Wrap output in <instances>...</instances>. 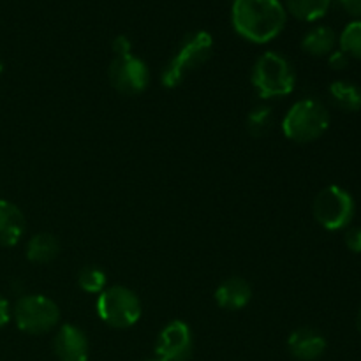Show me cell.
Here are the masks:
<instances>
[{
    "mask_svg": "<svg viewBox=\"0 0 361 361\" xmlns=\"http://www.w3.org/2000/svg\"><path fill=\"white\" fill-rule=\"evenodd\" d=\"M141 312L143 309L137 295L123 286H109L97 298L99 317L116 330L134 326L141 319Z\"/></svg>",
    "mask_w": 361,
    "mask_h": 361,
    "instance_id": "5",
    "label": "cell"
},
{
    "mask_svg": "<svg viewBox=\"0 0 361 361\" xmlns=\"http://www.w3.org/2000/svg\"><path fill=\"white\" fill-rule=\"evenodd\" d=\"M27 259L34 264H48L60 254V243L56 236L49 233L34 235L27 243Z\"/></svg>",
    "mask_w": 361,
    "mask_h": 361,
    "instance_id": "14",
    "label": "cell"
},
{
    "mask_svg": "<svg viewBox=\"0 0 361 361\" xmlns=\"http://www.w3.org/2000/svg\"><path fill=\"white\" fill-rule=\"evenodd\" d=\"M274 126V111L270 106H257L247 116V129L252 136L261 137Z\"/></svg>",
    "mask_w": 361,
    "mask_h": 361,
    "instance_id": "18",
    "label": "cell"
},
{
    "mask_svg": "<svg viewBox=\"0 0 361 361\" xmlns=\"http://www.w3.org/2000/svg\"><path fill=\"white\" fill-rule=\"evenodd\" d=\"M341 49L349 59L361 60V20L351 21L341 34Z\"/></svg>",
    "mask_w": 361,
    "mask_h": 361,
    "instance_id": "19",
    "label": "cell"
},
{
    "mask_svg": "<svg viewBox=\"0 0 361 361\" xmlns=\"http://www.w3.org/2000/svg\"><path fill=\"white\" fill-rule=\"evenodd\" d=\"M25 235V215L7 200H0V247H14Z\"/></svg>",
    "mask_w": 361,
    "mask_h": 361,
    "instance_id": "12",
    "label": "cell"
},
{
    "mask_svg": "<svg viewBox=\"0 0 361 361\" xmlns=\"http://www.w3.org/2000/svg\"><path fill=\"white\" fill-rule=\"evenodd\" d=\"M314 217L328 231H338L351 224L355 217V201L345 189L328 185L314 200Z\"/></svg>",
    "mask_w": 361,
    "mask_h": 361,
    "instance_id": "7",
    "label": "cell"
},
{
    "mask_svg": "<svg viewBox=\"0 0 361 361\" xmlns=\"http://www.w3.org/2000/svg\"><path fill=\"white\" fill-rule=\"evenodd\" d=\"M345 245L351 252L361 254V228H351L345 233Z\"/></svg>",
    "mask_w": 361,
    "mask_h": 361,
    "instance_id": "21",
    "label": "cell"
},
{
    "mask_svg": "<svg viewBox=\"0 0 361 361\" xmlns=\"http://www.w3.org/2000/svg\"><path fill=\"white\" fill-rule=\"evenodd\" d=\"M53 351L59 361H88L87 335L74 324H63L55 335Z\"/></svg>",
    "mask_w": 361,
    "mask_h": 361,
    "instance_id": "10",
    "label": "cell"
},
{
    "mask_svg": "<svg viewBox=\"0 0 361 361\" xmlns=\"http://www.w3.org/2000/svg\"><path fill=\"white\" fill-rule=\"evenodd\" d=\"M111 48H113V53H115V56H123L133 53V44H130V41L126 37V35H118V37L113 41Z\"/></svg>",
    "mask_w": 361,
    "mask_h": 361,
    "instance_id": "23",
    "label": "cell"
},
{
    "mask_svg": "<svg viewBox=\"0 0 361 361\" xmlns=\"http://www.w3.org/2000/svg\"><path fill=\"white\" fill-rule=\"evenodd\" d=\"M349 56L345 55L344 51H342V49H337V51H331L330 55H328V63H330V67L331 69H335V71H342V69H345V67L349 66Z\"/></svg>",
    "mask_w": 361,
    "mask_h": 361,
    "instance_id": "22",
    "label": "cell"
},
{
    "mask_svg": "<svg viewBox=\"0 0 361 361\" xmlns=\"http://www.w3.org/2000/svg\"><path fill=\"white\" fill-rule=\"evenodd\" d=\"M78 284L88 295H101L106 289V274L99 267H85L80 271Z\"/></svg>",
    "mask_w": 361,
    "mask_h": 361,
    "instance_id": "20",
    "label": "cell"
},
{
    "mask_svg": "<svg viewBox=\"0 0 361 361\" xmlns=\"http://www.w3.org/2000/svg\"><path fill=\"white\" fill-rule=\"evenodd\" d=\"M194 351L192 334L183 321H171L162 328L155 344V361H189Z\"/></svg>",
    "mask_w": 361,
    "mask_h": 361,
    "instance_id": "9",
    "label": "cell"
},
{
    "mask_svg": "<svg viewBox=\"0 0 361 361\" xmlns=\"http://www.w3.org/2000/svg\"><path fill=\"white\" fill-rule=\"evenodd\" d=\"M330 97L342 111L355 113L361 109V88L349 81H334L330 85Z\"/></svg>",
    "mask_w": 361,
    "mask_h": 361,
    "instance_id": "16",
    "label": "cell"
},
{
    "mask_svg": "<svg viewBox=\"0 0 361 361\" xmlns=\"http://www.w3.org/2000/svg\"><path fill=\"white\" fill-rule=\"evenodd\" d=\"M250 81L261 99L286 97L295 90L296 74L291 62L284 55L268 51L254 63Z\"/></svg>",
    "mask_w": 361,
    "mask_h": 361,
    "instance_id": "3",
    "label": "cell"
},
{
    "mask_svg": "<svg viewBox=\"0 0 361 361\" xmlns=\"http://www.w3.org/2000/svg\"><path fill=\"white\" fill-rule=\"evenodd\" d=\"M331 0H286V13L300 21H316L328 13Z\"/></svg>",
    "mask_w": 361,
    "mask_h": 361,
    "instance_id": "17",
    "label": "cell"
},
{
    "mask_svg": "<svg viewBox=\"0 0 361 361\" xmlns=\"http://www.w3.org/2000/svg\"><path fill=\"white\" fill-rule=\"evenodd\" d=\"M356 328H358V331L361 334V310L358 312V317H356Z\"/></svg>",
    "mask_w": 361,
    "mask_h": 361,
    "instance_id": "26",
    "label": "cell"
},
{
    "mask_svg": "<svg viewBox=\"0 0 361 361\" xmlns=\"http://www.w3.org/2000/svg\"><path fill=\"white\" fill-rule=\"evenodd\" d=\"M288 13L281 0H233L231 23L245 41L267 44L286 27Z\"/></svg>",
    "mask_w": 361,
    "mask_h": 361,
    "instance_id": "1",
    "label": "cell"
},
{
    "mask_svg": "<svg viewBox=\"0 0 361 361\" xmlns=\"http://www.w3.org/2000/svg\"><path fill=\"white\" fill-rule=\"evenodd\" d=\"M2 73H4V63L2 60H0V76H2Z\"/></svg>",
    "mask_w": 361,
    "mask_h": 361,
    "instance_id": "27",
    "label": "cell"
},
{
    "mask_svg": "<svg viewBox=\"0 0 361 361\" xmlns=\"http://www.w3.org/2000/svg\"><path fill=\"white\" fill-rule=\"evenodd\" d=\"M109 83L122 95L143 94L150 83V71L141 59L130 55L115 56L108 69Z\"/></svg>",
    "mask_w": 361,
    "mask_h": 361,
    "instance_id": "8",
    "label": "cell"
},
{
    "mask_svg": "<svg viewBox=\"0 0 361 361\" xmlns=\"http://www.w3.org/2000/svg\"><path fill=\"white\" fill-rule=\"evenodd\" d=\"M141 361H155V358H147V360H141Z\"/></svg>",
    "mask_w": 361,
    "mask_h": 361,
    "instance_id": "28",
    "label": "cell"
},
{
    "mask_svg": "<svg viewBox=\"0 0 361 361\" xmlns=\"http://www.w3.org/2000/svg\"><path fill=\"white\" fill-rule=\"evenodd\" d=\"M11 317H13V310H11L9 302L0 296V328L7 326V323L11 321Z\"/></svg>",
    "mask_w": 361,
    "mask_h": 361,
    "instance_id": "24",
    "label": "cell"
},
{
    "mask_svg": "<svg viewBox=\"0 0 361 361\" xmlns=\"http://www.w3.org/2000/svg\"><path fill=\"white\" fill-rule=\"evenodd\" d=\"M345 13L355 18H361V0H341Z\"/></svg>",
    "mask_w": 361,
    "mask_h": 361,
    "instance_id": "25",
    "label": "cell"
},
{
    "mask_svg": "<svg viewBox=\"0 0 361 361\" xmlns=\"http://www.w3.org/2000/svg\"><path fill=\"white\" fill-rule=\"evenodd\" d=\"M288 349L296 360L316 361L326 351V341L312 328H298L289 335Z\"/></svg>",
    "mask_w": 361,
    "mask_h": 361,
    "instance_id": "11",
    "label": "cell"
},
{
    "mask_svg": "<svg viewBox=\"0 0 361 361\" xmlns=\"http://www.w3.org/2000/svg\"><path fill=\"white\" fill-rule=\"evenodd\" d=\"M214 51V37L207 30H197L185 35L178 49L161 74V83L166 88H176L187 76L208 62Z\"/></svg>",
    "mask_w": 361,
    "mask_h": 361,
    "instance_id": "2",
    "label": "cell"
},
{
    "mask_svg": "<svg viewBox=\"0 0 361 361\" xmlns=\"http://www.w3.org/2000/svg\"><path fill=\"white\" fill-rule=\"evenodd\" d=\"M335 44H337V35H335L334 28L326 27V25L314 27L302 39V49L310 56L330 55L331 51H335Z\"/></svg>",
    "mask_w": 361,
    "mask_h": 361,
    "instance_id": "15",
    "label": "cell"
},
{
    "mask_svg": "<svg viewBox=\"0 0 361 361\" xmlns=\"http://www.w3.org/2000/svg\"><path fill=\"white\" fill-rule=\"evenodd\" d=\"M13 317L23 334L42 335L59 324L60 310L48 296L25 295L14 305Z\"/></svg>",
    "mask_w": 361,
    "mask_h": 361,
    "instance_id": "6",
    "label": "cell"
},
{
    "mask_svg": "<svg viewBox=\"0 0 361 361\" xmlns=\"http://www.w3.org/2000/svg\"><path fill=\"white\" fill-rule=\"evenodd\" d=\"M252 298V288L242 277H231L222 282L215 291V302L221 309L242 310Z\"/></svg>",
    "mask_w": 361,
    "mask_h": 361,
    "instance_id": "13",
    "label": "cell"
},
{
    "mask_svg": "<svg viewBox=\"0 0 361 361\" xmlns=\"http://www.w3.org/2000/svg\"><path fill=\"white\" fill-rule=\"evenodd\" d=\"M330 127V113L316 99L296 101L282 118V133L295 143H312Z\"/></svg>",
    "mask_w": 361,
    "mask_h": 361,
    "instance_id": "4",
    "label": "cell"
}]
</instances>
